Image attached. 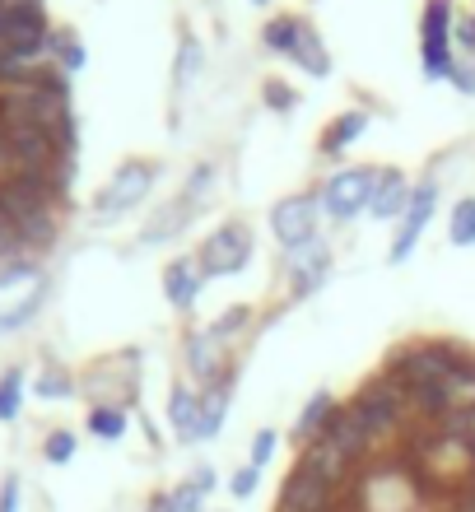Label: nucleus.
I'll return each instance as SVG.
<instances>
[{
	"label": "nucleus",
	"instance_id": "f257e3e1",
	"mask_svg": "<svg viewBox=\"0 0 475 512\" xmlns=\"http://www.w3.org/2000/svg\"><path fill=\"white\" fill-rule=\"evenodd\" d=\"M42 294H47V275L38 266H14L0 275V336L19 331V326L38 312Z\"/></svg>",
	"mask_w": 475,
	"mask_h": 512
},
{
	"label": "nucleus",
	"instance_id": "f03ea898",
	"mask_svg": "<svg viewBox=\"0 0 475 512\" xmlns=\"http://www.w3.org/2000/svg\"><path fill=\"white\" fill-rule=\"evenodd\" d=\"M0 42L19 61H33L38 52H47V14L38 0H14L0 10Z\"/></svg>",
	"mask_w": 475,
	"mask_h": 512
},
{
	"label": "nucleus",
	"instance_id": "7ed1b4c3",
	"mask_svg": "<svg viewBox=\"0 0 475 512\" xmlns=\"http://www.w3.org/2000/svg\"><path fill=\"white\" fill-rule=\"evenodd\" d=\"M150 187H154V168H150V163H140V159L122 163V168L112 173V182H108V187L98 191L94 215H98V219L126 215L131 205H140V201H145V196H150Z\"/></svg>",
	"mask_w": 475,
	"mask_h": 512
},
{
	"label": "nucleus",
	"instance_id": "20e7f679",
	"mask_svg": "<svg viewBox=\"0 0 475 512\" xmlns=\"http://www.w3.org/2000/svg\"><path fill=\"white\" fill-rule=\"evenodd\" d=\"M392 368L410 387H420V382H448L462 368V354L452 350V345H410L406 354H396Z\"/></svg>",
	"mask_w": 475,
	"mask_h": 512
},
{
	"label": "nucleus",
	"instance_id": "39448f33",
	"mask_svg": "<svg viewBox=\"0 0 475 512\" xmlns=\"http://www.w3.org/2000/svg\"><path fill=\"white\" fill-rule=\"evenodd\" d=\"M47 205H52V187H47L42 177L10 173L5 182H0V219H10L14 229L28 224V219L47 215Z\"/></svg>",
	"mask_w": 475,
	"mask_h": 512
},
{
	"label": "nucleus",
	"instance_id": "423d86ee",
	"mask_svg": "<svg viewBox=\"0 0 475 512\" xmlns=\"http://www.w3.org/2000/svg\"><path fill=\"white\" fill-rule=\"evenodd\" d=\"M373 187H378V173H373V168H345V173H336L326 182L322 201L336 219H350V215H359V210H368Z\"/></svg>",
	"mask_w": 475,
	"mask_h": 512
},
{
	"label": "nucleus",
	"instance_id": "0eeeda50",
	"mask_svg": "<svg viewBox=\"0 0 475 512\" xmlns=\"http://www.w3.org/2000/svg\"><path fill=\"white\" fill-rule=\"evenodd\" d=\"M252 256V238H247L243 224H224L215 238H205L201 247V270L205 275H233V270L247 266Z\"/></svg>",
	"mask_w": 475,
	"mask_h": 512
},
{
	"label": "nucleus",
	"instance_id": "6e6552de",
	"mask_svg": "<svg viewBox=\"0 0 475 512\" xmlns=\"http://www.w3.org/2000/svg\"><path fill=\"white\" fill-rule=\"evenodd\" d=\"M336 503H340V489L308 475L303 466H294L285 489H280V512H336Z\"/></svg>",
	"mask_w": 475,
	"mask_h": 512
},
{
	"label": "nucleus",
	"instance_id": "1a4fd4ad",
	"mask_svg": "<svg viewBox=\"0 0 475 512\" xmlns=\"http://www.w3.org/2000/svg\"><path fill=\"white\" fill-rule=\"evenodd\" d=\"M317 438H326V443H336L340 452H345V457L354 461V466H364V461L373 457V452H378V443L368 438V429L359 424V419H354L350 405H336V410L326 415V424H322V433H317Z\"/></svg>",
	"mask_w": 475,
	"mask_h": 512
},
{
	"label": "nucleus",
	"instance_id": "9d476101",
	"mask_svg": "<svg viewBox=\"0 0 475 512\" xmlns=\"http://www.w3.org/2000/svg\"><path fill=\"white\" fill-rule=\"evenodd\" d=\"M299 466H303L308 475H317V480H326V485H336V489H350L354 480H359V466H354V461L345 457L336 443H326V438H313V443H303Z\"/></svg>",
	"mask_w": 475,
	"mask_h": 512
},
{
	"label": "nucleus",
	"instance_id": "9b49d317",
	"mask_svg": "<svg viewBox=\"0 0 475 512\" xmlns=\"http://www.w3.org/2000/svg\"><path fill=\"white\" fill-rule=\"evenodd\" d=\"M271 219H275V238H280L285 247H294V252H299V247H308L317 238V233H313V219H317V201H313V196H289V201L275 205Z\"/></svg>",
	"mask_w": 475,
	"mask_h": 512
},
{
	"label": "nucleus",
	"instance_id": "f8f14e48",
	"mask_svg": "<svg viewBox=\"0 0 475 512\" xmlns=\"http://www.w3.org/2000/svg\"><path fill=\"white\" fill-rule=\"evenodd\" d=\"M424 70L452 75V42H448V0H429L424 10Z\"/></svg>",
	"mask_w": 475,
	"mask_h": 512
},
{
	"label": "nucleus",
	"instance_id": "ddd939ff",
	"mask_svg": "<svg viewBox=\"0 0 475 512\" xmlns=\"http://www.w3.org/2000/svg\"><path fill=\"white\" fill-rule=\"evenodd\" d=\"M187 364H191V378L205 382V387L224 382V340H215V331H191Z\"/></svg>",
	"mask_w": 475,
	"mask_h": 512
},
{
	"label": "nucleus",
	"instance_id": "4468645a",
	"mask_svg": "<svg viewBox=\"0 0 475 512\" xmlns=\"http://www.w3.org/2000/svg\"><path fill=\"white\" fill-rule=\"evenodd\" d=\"M434 201H438L434 182H424V187L415 191V196H410V205H406V219H401V233H396V243H392V261H406V256H410V247L420 243L424 224H429V215H434Z\"/></svg>",
	"mask_w": 475,
	"mask_h": 512
},
{
	"label": "nucleus",
	"instance_id": "2eb2a0df",
	"mask_svg": "<svg viewBox=\"0 0 475 512\" xmlns=\"http://www.w3.org/2000/svg\"><path fill=\"white\" fill-rule=\"evenodd\" d=\"M205 177H210V168H196V182H187V191H182V196H177V201L168 205L163 215L150 219V229H145V238H150V243H163V238H173V233L182 229L191 215H196V191L205 187Z\"/></svg>",
	"mask_w": 475,
	"mask_h": 512
},
{
	"label": "nucleus",
	"instance_id": "dca6fc26",
	"mask_svg": "<svg viewBox=\"0 0 475 512\" xmlns=\"http://www.w3.org/2000/svg\"><path fill=\"white\" fill-rule=\"evenodd\" d=\"M168 419L182 443H196V424H201V396L191 387H173V401H168Z\"/></svg>",
	"mask_w": 475,
	"mask_h": 512
},
{
	"label": "nucleus",
	"instance_id": "f3484780",
	"mask_svg": "<svg viewBox=\"0 0 475 512\" xmlns=\"http://www.w3.org/2000/svg\"><path fill=\"white\" fill-rule=\"evenodd\" d=\"M406 205H410V191H406V182H401V173H382L368 210L378 219H392V215H406Z\"/></svg>",
	"mask_w": 475,
	"mask_h": 512
},
{
	"label": "nucleus",
	"instance_id": "a211bd4d",
	"mask_svg": "<svg viewBox=\"0 0 475 512\" xmlns=\"http://www.w3.org/2000/svg\"><path fill=\"white\" fill-rule=\"evenodd\" d=\"M229 391H233V378L215 382V387L201 396V424H196V443L215 438L219 424H224V410H229Z\"/></svg>",
	"mask_w": 475,
	"mask_h": 512
},
{
	"label": "nucleus",
	"instance_id": "6ab92c4d",
	"mask_svg": "<svg viewBox=\"0 0 475 512\" xmlns=\"http://www.w3.org/2000/svg\"><path fill=\"white\" fill-rule=\"evenodd\" d=\"M163 289H168V298H173V308H191L196 294H201V275H196L191 261H173L168 275H163Z\"/></svg>",
	"mask_w": 475,
	"mask_h": 512
},
{
	"label": "nucleus",
	"instance_id": "aec40b11",
	"mask_svg": "<svg viewBox=\"0 0 475 512\" xmlns=\"http://www.w3.org/2000/svg\"><path fill=\"white\" fill-rule=\"evenodd\" d=\"M289 56H294V61H299L308 75H317V80H322L326 70H331V56L322 52V38H317L308 24H299V42H294V52H289Z\"/></svg>",
	"mask_w": 475,
	"mask_h": 512
},
{
	"label": "nucleus",
	"instance_id": "412c9836",
	"mask_svg": "<svg viewBox=\"0 0 475 512\" xmlns=\"http://www.w3.org/2000/svg\"><path fill=\"white\" fill-rule=\"evenodd\" d=\"M336 410V401H331V391H317L313 401L303 405V415H299V424H294V438H299V447L303 443H313L317 433H322V424H326V415Z\"/></svg>",
	"mask_w": 475,
	"mask_h": 512
},
{
	"label": "nucleus",
	"instance_id": "4be33fe9",
	"mask_svg": "<svg viewBox=\"0 0 475 512\" xmlns=\"http://www.w3.org/2000/svg\"><path fill=\"white\" fill-rule=\"evenodd\" d=\"M303 252H308V261H299V266H294V294H313L317 284H322V275H326V252H322V243H308L303 247Z\"/></svg>",
	"mask_w": 475,
	"mask_h": 512
},
{
	"label": "nucleus",
	"instance_id": "5701e85b",
	"mask_svg": "<svg viewBox=\"0 0 475 512\" xmlns=\"http://www.w3.org/2000/svg\"><path fill=\"white\" fill-rule=\"evenodd\" d=\"M364 126H368L364 112H345V117H336V122H331L322 149H326V154H340V149L350 145V140H359V131H364Z\"/></svg>",
	"mask_w": 475,
	"mask_h": 512
},
{
	"label": "nucleus",
	"instance_id": "b1692460",
	"mask_svg": "<svg viewBox=\"0 0 475 512\" xmlns=\"http://www.w3.org/2000/svg\"><path fill=\"white\" fill-rule=\"evenodd\" d=\"M89 429H94L98 438L117 443V438L126 433V410H122V405H98L94 415H89Z\"/></svg>",
	"mask_w": 475,
	"mask_h": 512
},
{
	"label": "nucleus",
	"instance_id": "393cba45",
	"mask_svg": "<svg viewBox=\"0 0 475 512\" xmlns=\"http://www.w3.org/2000/svg\"><path fill=\"white\" fill-rule=\"evenodd\" d=\"M19 401H24V373L10 368V373L0 378V419H5V424L19 415Z\"/></svg>",
	"mask_w": 475,
	"mask_h": 512
},
{
	"label": "nucleus",
	"instance_id": "a878e982",
	"mask_svg": "<svg viewBox=\"0 0 475 512\" xmlns=\"http://www.w3.org/2000/svg\"><path fill=\"white\" fill-rule=\"evenodd\" d=\"M42 457L52 461V466H66L75 457V433L70 429H52L47 433V443H42Z\"/></svg>",
	"mask_w": 475,
	"mask_h": 512
},
{
	"label": "nucleus",
	"instance_id": "bb28decb",
	"mask_svg": "<svg viewBox=\"0 0 475 512\" xmlns=\"http://www.w3.org/2000/svg\"><path fill=\"white\" fill-rule=\"evenodd\" d=\"M452 243L457 247L475 243V201H462L457 210H452Z\"/></svg>",
	"mask_w": 475,
	"mask_h": 512
},
{
	"label": "nucleus",
	"instance_id": "cd10ccee",
	"mask_svg": "<svg viewBox=\"0 0 475 512\" xmlns=\"http://www.w3.org/2000/svg\"><path fill=\"white\" fill-rule=\"evenodd\" d=\"M19 238H24V243H33V247H52L56 224L47 215H38V219H28V224H19Z\"/></svg>",
	"mask_w": 475,
	"mask_h": 512
},
{
	"label": "nucleus",
	"instance_id": "c85d7f7f",
	"mask_svg": "<svg viewBox=\"0 0 475 512\" xmlns=\"http://www.w3.org/2000/svg\"><path fill=\"white\" fill-rule=\"evenodd\" d=\"M294 42H299V24L294 19H280V24L266 28V47H275V52H294Z\"/></svg>",
	"mask_w": 475,
	"mask_h": 512
},
{
	"label": "nucleus",
	"instance_id": "c756f323",
	"mask_svg": "<svg viewBox=\"0 0 475 512\" xmlns=\"http://www.w3.org/2000/svg\"><path fill=\"white\" fill-rule=\"evenodd\" d=\"M257 480H261L257 466H243V471H233L229 494H233V499H252V494H257Z\"/></svg>",
	"mask_w": 475,
	"mask_h": 512
},
{
	"label": "nucleus",
	"instance_id": "7c9ffc66",
	"mask_svg": "<svg viewBox=\"0 0 475 512\" xmlns=\"http://www.w3.org/2000/svg\"><path fill=\"white\" fill-rule=\"evenodd\" d=\"M275 457V433L271 429H261L257 438H252V461L247 466H257V471H266V461Z\"/></svg>",
	"mask_w": 475,
	"mask_h": 512
},
{
	"label": "nucleus",
	"instance_id": "2f4dec72",
	"mask_svg": "<svg viewBox=\"0 0 475 512\" xmlns=\"http://www.w3.org/2000/svg\"><path fill=\"white\" fill-rule=\"evenodd\" d=\"M168 499H173V512H201V503H205V489H196L187 480V485L177 489V494H168Z\"/></svg>",
	"mask_w": 475,
	"mask_h": 512
},
{
	"label": "nucleus",
	"instance_id": "473e14b6",
	"mask_svg": "<svg viewBox=\"0 0 475 512\" xmlns=\"http://www.w3.org/2000/svg\"><path fill=\"white\" fill-rule=\"evenodd\" d=\"M38 396H47V401L70 396V378H66V373H42V378H38Z\"/></svg>",
	"mask_w": 475,
	"mask_h": 512
},
{
	"label": "nucleus",
	"instance_id": "72a5a7b5",
	"mask_svg": "<svg viewBox=\"0 0 475 512\" xmlns=\"http://www.w3.org/2000/svg\"><path fill=\"white\" fill-rule=\"evenodd\" d=\"M0 512H19V475H5V489H0Z\"/></svg>",
	"mask_w": 475,
	"mask_h": 512
},
{
	"label": "nucleus",
	"instance_id": "f704fd0d",
	"mask_svg": "<svg viewBox=\"0 0 475 512\" xmlns=\"http://www.w3.org/2000/svg\"><path fill=\"white\" fill-rule=\"evenodd\" d=\"M243 322H247V308H233L229 317H219V322H215V340H224L229 331H238Z\"/></svg>",
	"mask_w": 475,
	"mask_h": 512
},
{
	"label": "nucleus",
	"instance_id": "c9c22d12",
	"mask_svg": "<svg viewBox=\"0 0 475 512\" xmlns=\"http://www.w3.org/2000/svg\"><path fill=\"white\" fill-rule=\"evenodd\" d=\"M19 247V229H14L10 219H0V256H10Z\"/></svg>",
	"mask_w": 475,
	"mask_h": 512
},
{
	"label": "nucleus",
	"instance_id": "e433bc0d",
	"mask_svg": "<svg viewBox=\"0 0 475 512\" xmlns=\"http://www.w3.org/2000/svg\"><path fill=\"white\" fill-rule=\"evenodd\" d=\"M266 103H271V108H280V112H285L289 103H294V98H289V89H285V84H266Z\"/></svg>",
	"mask_w": 475,
	"mask_h": 512
},
{
	"label": "nucleus",
	"instance_id": "4c0bfd02",
	"mask_svg": "<svg viewBox=\"0 0 475 512\" xmlns=\"http://www.w3.org/2000/svg\"><path fill=\"white\" fill-rule=\"evenodd\" d=\"M61 52H66V66H84V47H80V42H66Z\"/></svg>",
	"mask_w": 475,
	"mask_h": 512
},
{
	"label": "nucleus",
	"instance_id": "58836bf2",
	"mask_svg": "<svg viewBox=\"0 0 475 512\" xmlns=\"http://www.w3.org/2000/svg\"><path fill=\"white\" fill-rule=\"evenodd\" d=\"M150 512H173V499H168V494H159V499L150 503Z\"/></svg>",
	"mask_w": 475,
	"mask_h": 512
},
{
	"label": "nucleus",
	"instance_id": "ea45409f",
	"mask_svg": "<svg viewBox=\"0 0 475 512\" xmlns=\"http://www.w3.org/2000/svg\"><path fill=\"white\" fill-rule=\"evenodd\" d=\"M0 159H5V131H0Z\"/></svg>",
	"mask_w": 475,
	"mask_h": 512
}]
</instances>
